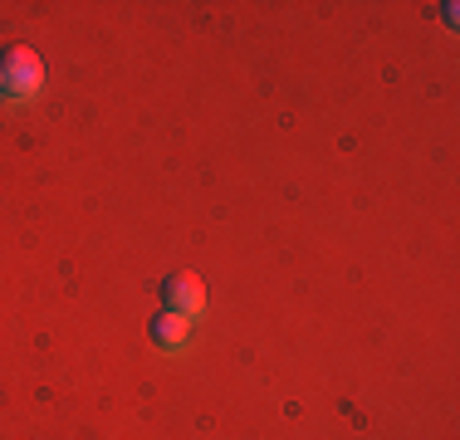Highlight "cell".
I'll list each match as a JSON object with an SVG mask.
<instances>
[{
	"instance_id": "6da1fadb",
	"label": "cell",
	"mask_w": 460,
	"mask_h": 440,
	"mask_svg": "<svg viewBox=\"0 0 460 440\" xmlns=\"http://www.w3.org/2000/svg\"><path fill=\"white\" fill-rule=\"evenodd\" d=\"M40 88H45V64H40L35 49L15 44V49L0 54V93L15 98V103H25V98H35Z\"/></svg>"
},
{
	"instance_id": "7a4b0ae2",
	"label": "cell",
	"mask_w": 460,
	"mask_h": 440,
	"mask_svg": "<svg viewBox=\"0 0 460 440\" xmlns=\"http://www.w3.org/2000/svg\"><path fill=\"white\" fill-rule=\"evenodd\" d=\"M162 308L167 313H181V318H201L206 313V289L196 274H167L162 279Z\"/></svg>"
},
{
	"instance_id": "3957f363",
	"label": "cell",
	"mask_w": 460,
	"mask_h": 440,
	"mask_svg": "<svg viewBox=\"0 0 460 440\" xmlns=\"http://www.w3.org/2000/svg\"><path fill=\"white\" fill-rule=\"evenodd\" d=\"M191 333H196V318L167 313V308H162V313L147 323V338H152L157 348H167V352H181L186 343H191Z\"/></svg>"
},
{
	"instance_id": "277c9868",
	"label": "cell",
	"mask_w": 460,
	"mask_h": 440,
	"mask_svg": "<svg viewBox=\"0 0 460 440\" xmlns=\"http://www.w3.org/2000/svg\"><path fill=\"white\" fill-rule=\"evenodd\" d=\"M0 98H5V93H0Z\"/></svg>"
}]
</instances>
